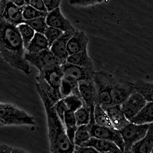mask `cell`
<instances>
[{"label": "cell", "mask_w": 153, "mask_h": 153, "mask_svg": "<svg viewBox=\"0 0 153 153\" xmlns=\"http://www.w3.org/2000/svg\"><path fill=\"white\" fill-rule=\"evenodd\" d=\"M26 50L18 27L0 17V55L15 69L28 75L31 68L25 59Z\"/></svg>", "instance_id": "6da1fadb"}, {"label": "cell", "mask_w": 153, "mask_h": 153, "mask_svg": "<svg viewBox=\"0 0 153 153\" xmlns=\"http://www.w3.org/2000/svg\"><path fill=\"white\" fill-rule=\"evenodd\" d=\"M36 89L45 109L51 153H74L75 145L68 137L65 125L54 110V104L40 87L36 86Z\"/></svg>", "instance_id": "7a4b0ae2"}, {"label": "cell", "mask_w": 153, "mask_h": 153, "mask_svg": "<svg viewBox=\"0 0 153 153\" xmlns=\"http://www.w3.org/2000/svg\"><path fill=\"white\" fill-rule=\"evenodd\" d=\"M114 75L108 72L95 71L94 82L97 91V104L106 109L113 105L111 90Z\"/></svg>", "instance_id": "3957f363"}, {"label": "cell", "mask_w": 153, "mask_h": 153, "mask_svg": "<svg viewBox=\"0 0 153 153\" xmlns=\"http://www.w3.org/2000/svg\"><path fill=\"white\" fill-rule=\"evenodd\" d=\"M25 59L28 64L35 67L38 73H43L47 70L59 66L62 64L51 52L50 48L36 53H25Z\"/></svg>", "instance_id": "277c9868"}, {"label": "cell", "mask_w": 153, "mask_h": 153, "mask_svg": "<svg viewBox=\"0 0 153 153\" xmlns=\"http://www.w3.org/2000/svg\"><path fill=\"white\" fill-rule=\"evenodd\" d=\"M90 124H91V137L113 142L120 149L123 151L125 150V144H124L123 139L120 131L111 127L101 126L97 125L94 122V114H91Z\"/></svg>", "instance_id": "5b68a950"}, {"label": "cell", "mask_w": 153, "mask_h": 153, "mask_svg": "<svg viewBox=\"0 0 153 153\" xmlns=\"http://www.w3.org/2000/svg\"><path fill=\"white\" fill-rule=\"evenodd\" d=\"M0 118L3 120L6 126L35 125L34 117L13 105L7 109L0 110Z\"/></svg>", "instance_id": "8992f818"}, {"label": "cell", "mask_w": 153, "mask_h": 153, "mask_svg": "<svg viewBox=\"0 0 153 153\" xmlns=\"http://www.w3.org/2000/svg\"><path fill=\"white\" fill-rule=\"evenodd\" d=\"M150 124H139L129 123L124 128L120 129V132L123 139L125 149L131 150L132 146L143 139L148 131Z\"/></svg>", "instance_id": "52a82bcc"}, {"label": "cell", "mask_w": 153, "mask_h": 153, "mask_svg": "<svg viewBox=\"0 0 153 153\" xmlns=\"http://www.w3.org/2000/svg\"><path fill=\"white\" fill-rule=\"evenodd\" d=\"M135 91L134 83L114 76L111 90L113 105H121Z\"/></svg>", "instance_id": "ba28073f"}, {"label": "cell", "mask_w": 153, "mask_h": 153, "mask_svg": "<svg viewBox=\"0 0 153 153\" xmlns=\"http://www.w3.org/2000/svg\"><path fill=\"white\" fill-rule=\"evenodd\" d=\"M147 101L143 96L135 91L120 105L126 117L130 121L146 104Z\"/></svg>", "instance_id": "9c48e42d"}, {"label": "cell", "mask_w": 153, "mask_h": 153, "mask_svg": "<svg viewBox=\"0 0 153 153\" xmlns=\"http://www.w3.org/2000/svg\"><path fill=\"white\" fill-rule=\"evenodd\" d=\"M61 68L65 76L72 77L76 81L81 82L94 80L95 71L94 69L91 68H83V67L72 65L67 61L61 65Z\"/></svg>", "instance_id": "30bf717a"}, {"label": "cell", "mask_w": 153, "mask_h": 153, "mask_svg": "<svg viewBox=\"0 0 153 153\" xmlns=\"http://www.w3.org/2000/svg\"><path fill=\"white\" fill-rule=\"evenodd\" d=\"M76 30V28H74V29L64 32L62 35L57 40H56L50 47L51 52L61 61L62 65L66 62L68 57H69L68 52V43L70 38L74 34Z\"/></svg>", "instance_id": "8fae6325"}, {"label": "cell", "mask_w": 153, "mask_h": 153, "mask_svg": "<svg viewBox=\"0 0 153 153\" xmlns=\"http://www.w3.org/2000/svg\"><path fill=\"white\" fill-rule=\"evenodd\" d=\"M46 22H47L48 26L60 29L63 32L75 28L71 22L62 14L60 8H57L54 10L48 12V15L46 16Z\"/></svg>", "instance_id": "7c38bea8"}, {"label": "cell", "mask_w": 153, "mask_h": 153, "mask_svg": "<svg viewBox=\"0 0 153 153\" xmlns=\"http://www.w3.org/2000/svg\"><path fill=\"white\" fill-rule=\"evenodd\" d=\"M0 17L16 26L25 22L22 16V7H19L10 1H8L5 6L0 9Z\"/></svg>", "instance_id": "4fadbf2b"}, {"label": "cell", "mask_w": 153, "mask_h": 153, "mask_svg": "<svg viewBox=\"0 0 153 153\" xmlns=\"http://www.w3.org/2000/svg\"><path fill=\"white\" fill-rule=\"evenodd\" d=\"M79 92L85 106L94 111V107L97 104V91L94 80L79 82Z\"/></svg>", "instance_id": "5bb4252c"}, {"label": "cell", "mask_w": 153, "mask_h": 153, "mask_svg": "<svg viewBox=\"0 0 153 153\" xmlns=\"http://www.w3.org/2000/svg\"><path fill=\"white\" fill-rule=\"evenodd\" d=\"M89 39L83 31L76 30L68 43V52L69 55L87 50Z\"/></svg>", "instance_id": "9a60e30c"}, {"label": "cell", "mask_w": 153, "mask_h": 153, "mask_svg": "<svg viewBox=\"0 0 153 153\" xmlns=\"http://www.w3.org/2000/svg\"><path fill=\"white\" fill-rule=\"evenodd\" d=\"M105 110L115 129L120 130L130 123V121L126 117L120 105H112Z\"/></svg>", "instance_id": "2e32d148"}, {"label": "cell", "mask_w": 153, "mask_h": 153, "mask_svg": "<svg viewBox=\"0 0 153 153\" xmlns=\"http://www.w3.org/2000/svg\"><path fill=\"white\" fill-rule=\"evenodd\" d=\"M153 149V123L149 125L144 137L134 145L131 151L134 153H151Z\"/></svg>", "instance_id": "e0dca14e"}, {"label": "cell", "mask_w": 153, "mask_h": 153, "mask_svg": "<svg viewBox=\"0 0 153 153\" xmlns=\"http://www.w3.org/2000/svg\"><path fill=\"white\" fill-rule=\"evenodd\" d=\"M38 74L43 76L44 79L51 87L60 91L61 81H62L64 76H65L62 68H61V65L56 66L54 68L47 70L45 71H44L43 73H38Z\"/></svg>", "instance_id": "ac0fdd59"}, {"label": "cell", "mask_w": 153, "mask_h": 153, "mask_svg": "<svg viewBox=\"0 0 153 153\" xmlns=\"http://www.w3.org/2000/svg\"><path fill=\"white\" fill-rule=\"evenodd\" d=\"M36 86L42 89V91L45 94L53 104H55L60 100L62 99L59 90L51 87L40 74L36 76Z\"/></svg>", "instance_id": "d6986e66"}, {"label": "cell", "mask_w": 153, "mask_h": 153, "mask_svg": "<svg viewBox=\"0 0 153 153\" xmlns=\"http://www.w3.org/2000/svg\"><path fill=\"white\" fill-rule=\"evenodd\" d=\"M136 124H151L153 123V102H147L140 111L130 120Z\"/></svg>", "instance_id": "ffe728a7"}, {"label": "cell", "mask_w": 153, "mask_h": 153, "mask_svg": "<svg viewBox=\"0 0 153 153\" xmlns=\"http://www.w3.org/2000/svg\"><path fill=\"white\" fill-rule=\"evenodd\" d=\"M82 146L92 147L94 149L97 150L99 153H106L107 152L117 149L119 148L118 146L115 143H113V142L107 141V140H104V139H97V138L94 137H91L87 143H84Z\"/></svg>", "instance_id": "44dd1931"}, {"label": "cell", "mask_w": 153, "mask_h": 153, "mask_svg": "<svg viewBox=\"0 0 153 153\" xmlns=\"http://www.w3.org/2000/svg\"><path fill=\"white\" fill-rule=\"evenodd\" d=\"M67 62L72 65L83 67V68L94 69V62L88 54L87 50L82 51L80 52L69 55L67 59Z\"/></svg>", "instance_id": "7402d4cb"}, {"label": "cell", "mask_w": 153, "mask_h": 153, "mask_svg": "<svg viewBox=\"0 0 153 153\" xmlns=\"http://www.w3.org/2000/svg\"><path fill=\"white\" fill-rule=\"evenodd\" d=\"M50 48L49 42L44 34L35 33L32 40L25 48L26 52L36 53Z\"/></svg>", "instance_id": "603a6c76"}, {"label": "cell", "mask_w": 153, "mask_h": 153, "mask_svg": "<svg viewBox=\"0 0 153 153\" xmlns=\"http://www.w3.org/2000/svg\"><path fill=\"white\" fill-rule=\"evenodd\" d=\"M60 93L62 98H65L71 94L80 95L79 92V82L72 77L64 76L60 87Z\"/></svg>", "instance_id": "cb8c5ba5"}, {"label": "cell", "mask_w": 153, "mask_h": 153, "mask_svg": "<svg viewBox=\"0 0 153 153\" xmlns=\"http://www.w3.org/2000/svg\"><path fill=\"white\" fill-rule=\"evenodd\" d=\"M63 123H64V125L65 126V129H66L68 137L71 139V141L74 143L75 133H76L77 127H78L77 126V124H76L74 113L71 111H69V110H67V112L65 114V117H64Z\"/></svg>", "instance_id": "d4e9b609"}, {"label": "cell", "mask_w": 153, "mask_h": 153, "mask_svg": "<svg viewBox=\"0 0 153 153\" xmlns=\"http://www.w3.org/2000/svg\"><path fill=\"white\" fill-rule=\"evenodd\" d=\"M135 91L141 94L147 102H153V82L138 80L134 83Z\"/></svg>", "instance_id": "484cf974"}, {"label": "cell", "mask_w": 153, "mask_h": 153, "mask_svg": "<svg viewBox=\"0 0 153 153\" xmlns=\"http://www.w3.org/2000/svg\"><path fill=\"white\" fill-rule=\"evenodd\" d=\"M94 122L97 125L101 126H106L113 128L110 120V117L108 116L106 110L102 107L100 105L96 104L94 107ZM114 129V128H113Z\"/></svg>", "instance_id": "4316f807"}, {"label": "cell", "mask_w": 153, "mask_h": 153, "mask_svg": "<svg viewBox=\"0 0 153 153\" xmlns=\"http://www.w3.org/2000/svg\"><path fill=\"white\" fill-rule=\"evenodd\" d=\"M91 138V124L89 123L87 125L79 126L77 127L74 143L75 146H82L87 143Z\"/></svg>", "instance_id": "83f0119b"}, {"label": "cell", "mask_w": 153, "mask_h": 153, "mask_svg": "<svg viewBox=\"0 0 153 153\" xmlns=\"http://www.w3.org/2000/svg\"><path fill=\"white\" fill-rule=\"evenodd\" d=\"M63 100H64L65 104H66L68 110L74 112V113L78 109H80V107H82V106H85V103H84V100H82L81 97L80 95L71 94V95L63 98Z\"/></svg>", "instance_id": "f1b7e54d"}, {"label": "cell", "mask_w": 153, "mask_h": 153, "mask_svg": "<svg viewBox=\"0 0 153 153\" xmlns=\"http://www.w3.org/2000/svg\"><path fill=\"white\" fill-rule=\"evenodd\" d=\"M17 27L19 33L21 35L22 38L23 42H24L25 48H26L27 46L28 45V44L30 43V42L34 38L36 32L34 31L33 28L25 22L19 25Z\"/></svg>", "instance_id": "f546056e"}, {"label": "cell", "mask_w": 153, "mask_h": 153, "mask_svg": "<svg viewBox=\"0 0 153 153\" xmlns=\"http://www.w3.org/2000/svg\"><path fill=\"white\" fill-rule=\"evenodd\" d=\"M77 126L83 125H87L91 121V109L87 106H84L74 112Z\"/></svg>", "instance_id": "4dcf8cb0"}, {"label": "cell", "mask_w": 153, "mask_h": 153, "mask_svg": "<svg viewBox=\"0 0 153 153\" xmlns=\"http://www.w3.org/2000/svg\"><path fill=\"white\" fill-rule=\"evenodd\" d=\"M48 15V12H42L38 9L32 7L29 4H27L22 7V16L25 22L31 20V19H36L39 17H46Z\"/></svg>", "instance_id": "1f68e13d"}, {"label": "cell", "mask_w": 153, "mask_h": 153, "mask_svg": "<svg viewBox=\"0 0 153 153\" xmlns=\"http://www.w3.org/2000/svg\"><path fill=\"white\" fill-rule=\"evenodd\" d=\"M25 23L30 25L33 28L34 31L36 33L45 34V31L47 29L48 25L46 22V17H39L36 19L28 20V21L25 22Z\"/></svg>", "instance_id": "d6a6232c"}, {"label": "cell", "mask_w": 153, "mask_h": 153, "mask_svg": "<svg viewBox=\"0 0 153 153\" xmlns=\"http://www.w3.org/2000/svg\"><path fill=\"white\" fill-rule=\"evenodd\" d=\"M63 33H64V32H63L62 31H61L60 29L53 28V27L48 26L47 29L45 30L44 35H45V36L46 37V38H47L48 41L49 45H50L51 47V45L62 35Z\"/></svg>", "instance_id": "836d02e7"}, {"label": "cell", "mask_w": 153, "mask_h": 153, "mask_svg": "<svg viewBox=\"0 0 153 153\" xmlns=\"http://www.w3.org/2000/svg\"><path fill=\"white\" fill-rule=\"evenodd\" d=\"M105 0H69V4L73 6L87 7L96 4H100Z\"/></svg>", "instance_id": "e575fe53"}, {"label": "cell", "mask_w": 153, "mask_h": 153, "mask_svg": "<svg viewBox=\"0 0 153 153\" xmlns=\"http://www.w3.org/2000/svg\"><path fill=\"white\" fill-rule=\"evenodd\" d=\"M54 110L57 113V116L59 117V118L61 119V121H64V117H65V114L67 112L68 109H67L66 104H65V101L63 100V98L61 100H60L58 102L54 104Z\"/></svg>", "instance_id": "d590c367"}, {"label": "cell", "mask_w": 153, "mask_h": 153, "mask_svg": "<svg viewBox=\"0 0 153 153\" xmlns=\"http://www.w3.org/2000/svg\"><path fill=\"white\" fill-rule=\"evenodd\" d=\"M28 4L31 5L32 7L35 8V9H38V10L45 12H48L44 0H30Z\"/></svg>", "instance_id": "8d00e7d4"}, {"label": "cell", "mask_w": 153, "mask_h": 153, "mask_svg": "<svg viewBox=\"0 0 153 153\" xmlns=\"http://www.w3.org/2000/svg\"><path fill=\"white\" fill-rule=\"evenodd\" d=\"M74 153H99L92 147L83 146H75Z\"/></svg>", "instance_id": "74e56055"}, {"label": "cell", "mask_w": 153, "mask_h": 153, "mask_svg": "<svg viewBox=\"0 0 153 153\" xmlns=\"http://www.w3.org/2000/svg\"><path fill=\"white\" fill-rule=\"evenodd\" d=\"M44 2L47 7L48 11L51 12L57 8H59L61 0H44Z\"/></svg>", "instance_id": "f35d334b"}, {"label": "cell", "mask_w": 153, "mask_h": 153, "mask_svg": "<svg viewBox=\"0 0 153 153\" xmlns=\"http://www.w3.org/2000/svg\"><path fill=\"white\" fill-rule=\"evenodd\" d=\"M13 148L5 144L0 143V153H12Z\"/></svg>", "instance_id": "ab89813d"}, {"label": "cell", "mask_w": 153, "mask_h": 153, "mask_svg": "<svg viewBox=\"0 0 153 153\" xmlns=\"http://www.w3.org/2000/svg\"><path fill=\"white\" fill-rule=\"evenodd\" d=\"M11 2L14 3L15 5H18L19 7H24L25 5H27L25 0H9Z\"/></svg>", "instance_id": "60d3db41"}, {"label": "cell", "mask_w": 153, "mask_h": 153, "mask_svg": "<svg viewBox=\"0 0 153 153\" xmlns=\"http://www.w3.org/2000/svg\"><path fill=\"white\" fill-rule=\"evenodd\" d=\"M12 153H29V152H26L25 150L21 149L15 148V149H12Z\"/></svg>", "instance_id": "b9f144b4"}, {"label": "cell", "mask_w": 153, "mask_h": 153, "mask_svg": "<svg viewBox=\"0 0 153 153\" xmlns=\"http://www.w3.org/2000/svg\"><path fill=\"white\" fill-rule=\"evenodd\" d=\"M12 106L11 104H8V103H0V110H5V109H7V108L10 107Z\"/></svg>", "instance_id": "7bdbcfd3"}, {"label": "cell", "mask_w": 153, "mask_h": 153, "mask_svg": "<svg viewBox=\"0 0 153 153\" xmlns=\"http://www.w3.org/2000/svg\"><path fill=\"white\" fill-rule=\"evenodd\" d=\"M124 151H123V150L120 149V148L117 149H114V150H112V151H110V152H107L106 153H123Z\"/></svg>", "instance_id": "ee69618b"}, {"label": "cell", "mask_w": 153, "mask_h": 153, "mask_svg": "<svg viewBox=\"0 0 153 153\" xmlns=\"http://www.w3.org/2000/svg\"><path fill=\"white\" fill-rule=\"evenodd\" d=\"M6 126V125H5V122H4L3 120L0 118V126Z\"/></svg>", "instance_id": "f6af8a7d"}, {"label": "cell", "mask_w": 153, "mask_h": 153, "mask_svg": "<svg viewBox=\"0 0 153 153\" xmlns=\"http://www.w3.org/2000/svg\"><path fill=\"white\" fill-rule=\"evenodd\" d=\"M123 153H134V152H133L131 151V150L125 149V150H124V152Z\"/></svg>", "instance_id": "bcb514c9"}, {"label": "cell", "mask_w": 153, "mask_h": 153, "mask_svg": "<svg viewBox=\"0 0 153 153\" xmlns=\"http://www.w3.org/2000/svg\"><path fill=\"white\" fill-rule=\"evenodd\" d=\"M25 2H26L27 4H28V3H29V2H30V0H25Z\"/></svg>", "instance_id": "7dc6e473"}, {"label": "cell", "mask_w": 153, "mask_h": 153, "mask_svg": "<svg viewBox=\"0 0 153 153\" xmlns=\"http://www.w3.org/2000/svg\"><path fill=\"white\" fill-rule=\"evenodd\" d=\"M151 153H153V149H152V152Z\"/></svg>", "instance_id": "c3c4849f"}]
</instances>
